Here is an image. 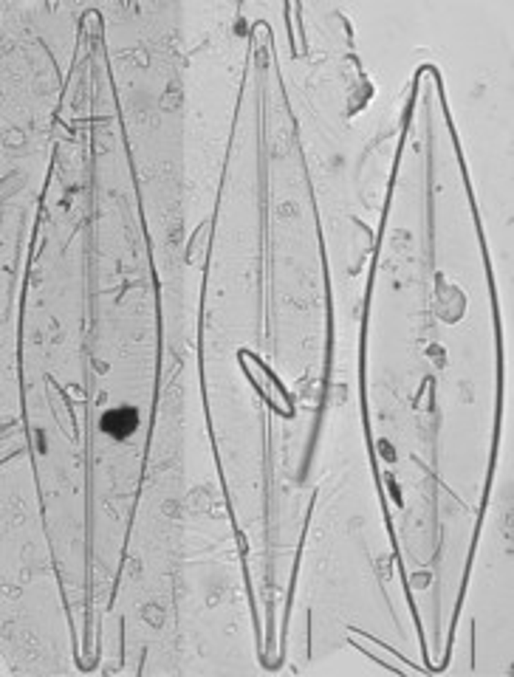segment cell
Listing matches in <instances>:
<instances>
[{
    "label": "cell",
    "instance_id": "1",
    "mask_svg": "<svg viewBox=\"0 0 514 677\" xmlns=\"http://www.w3.org/2000/svg\"><path fill=\"white\" fill-rule=\"evenodd\" d=\"M105 421H116V426H108V432L116 438H122L130 432V429H136V412H130V410H116Z\"/></svg>",
    "mask_w": 514,
    "mask_h": 677
}]
</instances>
